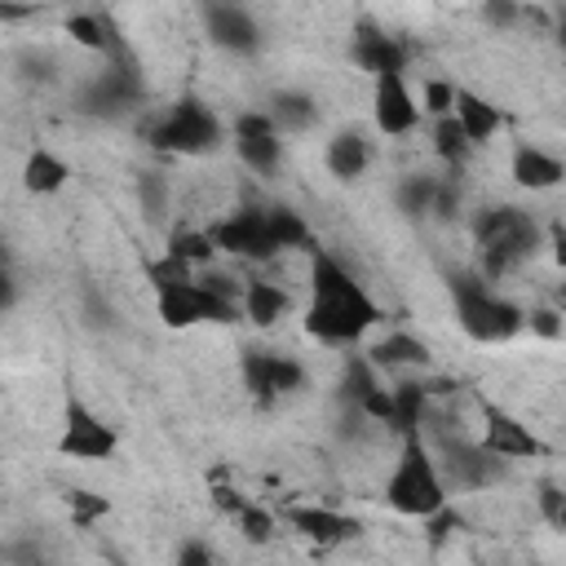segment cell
I'll use <instances>...</instances> for the list:
<instances>
[{"instance_id": "6da1fadb", "label": "cell", "mask_w": 566, "mask_h": 566, "mask_svg": "<svg viewBox=\"0 0 566 566\" xmlns=\"http://www.w3.org/2000/svg\"><path fill=\"white\" fill-rule=\"evenodd\" d=\"M371 323H376L371 296L340 270V261H332L327 252H314V301L305 314L310 336H318L327 345H349Z\"/></svg>"}, {"instance_id": "7a4b0ae2", "label": "cell", "mask_w": 566, "mask_h": 566, "mask_svg": "<svg viewBox=\"0 0 566 566\" xmlns=\"http://www.w3.org/2000/svg\"><path fill=\"white\" fill-rule=\"evenodd\" d=\"M473 239L482 248V279H500L513 265H522L526 256L539 252V226L531 212L500 203V208H482L473 221Z\"/></svg>"}, {"instance_id": "3957f363", "label": "cell", "mask_w": 566, "mask_h": 566, "mask_svg": "<svg viewBox=\"0 0 566 566\" xmlns=\"http://www.w3.org/2000/svg\"><path fill=\"white\" fill-rule=\"evenodd\" d=\"M385 500L407 517H429L447 504V486H442L433 451L424 447L420 433H402V451H398V464L385 482Z\"/></svg>"}, {"instance_id": "277c9868", "label": "cell", "mask_w": 566, "mask_h": 566, "mask_svg": "<svg viewBox=\"0 0 566 566\" xmlns=\"http://www.w3.org/2000/svg\"><path fill=\"white\" fill-rule=\"evenodd\" d=\"M424 447L433 451L447 495L451 491H486L509 473V460H500L491 447H482V438H464L460 429L433 433V438H424Z\"/></svg>"}, {"instance_id": "5b68a950", "label": "cell", "mask_w": 566, "mask_h": 566, "mask_svg": "<svg viewBox=\"0 0 566 566\" xmlns=\"http://www.w3.org/2000/svg\"><path fill=\"white\" fill-rule=\"evenodd\" d=\"M451 296H455V318L473 340H509L513 332H522V310L504 301L491 287V279L460 274L451 279Z\"/></svg>"}, {"instance_id": "8992f818", "label": "cell", "mask_w": 566, "mask_h": 566, "mask_svg": "<svg viewBox=\"0 0 566 566\" xmlns=\"http://www.w3.org/2000/svg\"><path fill=\"white\" fill-rule=\"evenodd\" d=\"M217 142H221V124L199 102H177L155 128V146L177 150V155H199V150H212Z\"/></svg>"}, {"instance_id": "52a82bcc", "label": "cell", "mask_w": 566, "mask_h": 566, "mask_svg": "<svg viewBox=\"0 0 566 566\" xmlns=\"http://www.w3.org/2000/svg\"><path fill=\"white\" fill-rule=\"evenodd\" d=\"M212 243H217L221 252L252 256V261H270L274 252H283L279 239H274V221H270V212H261V208H243V212H234L230 221L212 226Z\"/></svg>"}, {"instance_id": "ba28073f", "label": "cell", "mask_w": 566, "mask_h": 566, "mask_svg": "<svg viewBox=\"0 0 566 566\" xmlns=\"http://www.w3.org/2000/svg\"><path fill=\"white\" fill-rule=\"evenodd\" d=\"M243 380L252 389L256 402H274L283 394H296L305 385V367L292 354H274V349H248L243 354Z\"/></svg>"}, {"instance_id": "9c48e42d", "label": "cell", "mask_w": 566, "mask_h": 566, "mask_svg": "<svg viewBox=\"0 0 566 566\" xmlns=\"http://www.w3.org/2000/svg\"><path fill=\"white\" fill-rule=\"evenodd\" d=\"M371 115H376V128L385 137H402L420 124V106L402 80V71H376V97H371Z\"/></svg>"}, {"instance_id": "30bf717a", "label": "cell", "mask_w": 566, "mask_h": 566, "mask_svg": "<svg viewBox=\"0 0 566 566\" xmlns=\"http://www.w3.org/2000/svg\"><path fill=\"white\" fill-rule=\"evenodd\" d=\"M234 150H239V159H243L252 172L270 177V172L279 168V159H283V133L270 124L265 111H248V115H239V124H234Z\"/></svg>"}, {"instance_id": "8fae6325", "label": "cell", "mask_w": 566, "mask_h": 566, "mask_svg": "<svg viewBox=\"0 0 566 566\" xmlns=\"http://www.w3.org/2000/svg\"><path fill=\"white\" fill-rule=\"evenodd\" d=\"M66 455L75 460H111L115 455V433L84 407V402H66V416H62V442H57Z\"/></svg>"}, {"instance_id": "7c38bea8", "label": "cell", "mask_w": 566, "mask_h": 566, "mask_svg": "<svg viewBox=\"0 0 566 566\" xmlns=\"http://www.w3.org/2000/svg\"><path fill=\"white\" fill-rule=\"evenodd\" d=\"M203 27H208V40L226 53H256L261 49V27L243 4L212 0L208 13H203Z\"/></svg>"}, {"instance_id": "4fadbf2b", "label": "cell", "mask_w": 566, "mask_h": 566, "mask_svg": "<svg viewBox=\"0 0 566 566\" xmlns=\"http://www.w3.org/2000/svg\"><path fill=\"white\" fill-rule=\"evenodd\" d=\"M482 447H491L500 460H531V455L544 451L539 438L531 433V424H522V420H513L509 411H495V407H486Z\"/></svg>"}, {"instance_id": "5bb4252c", "label": "cell", "mask_w": 566, "mask_h": 566, "mask_svg": "<svg viewBox=\"0 0 566 566\" xmlns=\"http://www.w3.org/2000/svg\"><path fill=\"white\" fill-rule=\"evenodd\" d=\"M323 164H327V172H332L336 181H354V177H363L367 164H371V142H367L358 128H340V133L323 146Z\"/></svg>"}, {"instance_id": "9a60e30c", "label": "cell", "mask_w": 566, "mask_h": 566, "mask_svg": "<svg viewBox=\"0 0 566 566\" xmlns=\"http://www.w3.org/2000/svg\"><path fill=\"white\" fill-rule=\"evenodd\" d=\"M451 115H455V124L464 128L469 146H478V142H486V137L500 133V111H495L486 97H478L473 88H455V93H451Z\"/></svg>"}, {"instance_id": "2e32d148", "label": "cell", "mask_w": 566, "mask_h": 566, "mask_svg": "<svg viewBox=\"0 0 566 566\" xmlns=\"http://www.w3.org/2000/svg\"><path fill=\"white\" fill-rule=\"evenodd\" d=\"M265 115H270V124L283 137H296V133H310L318 124V102L310 93H301V88H283V93L270 97V111Z\"/></svg>"}, {"instance_id": "e0dca14e", "label": "cell", "mask_w": 566, "mask_h": 566, "mask_svg": "<svg viewBox=\"0 0 566 566\" xmlns=\"http://www.w3.org/2000/svg\"><path fill=\"white\" fill-rule=\"evenodd\" d=\"M287 310H292V296H287L279 283H265V279H248V283H243L239 314H248L256 327H274Z\"/></svg>"}, {"instance_id": "ac0fdd59", "label": "cell", "mask_w": 566, "mask_h": 566, "mask_svg": "<svg viewBox=\"0 0 566 566\" xmlns=\"http://www.w3.org/2000/svg\"><path fill=\"white\" fill-rule=\"evenodd\" d=\"M283 517H287V526H292L296 535H305V539H314V544H336V539H345V535L358 531L349 517H340V513H332V509H310V504L287 509Z\"/></svg>"}, {"instance_id": "d6986e66", "label": "cell", "mask_w": 566, "mask_h": 566, "mask_svg": "<svg viewBox=\"0 0 566 566\" xmlns=\"http://www.w3.org/2000/svg\"><path fill=\"white\" fill-rule=\"evenodd\" d=\"M562 177H566V168H562L557 155H548L539 146H517L513 150V181L517 186H526V190H553Z\"/></svg>"}, {"instance_id": "ffe728a7", "label": "cell", "mask_w": 566, "mask_h": 566, "mask_svg": "<svg viewBox=\"0 0 566 566\" xmlns=\"http://www.w3.org/2000/svg\"><path fill=\"white\" fill-rule=\"evenodd\" d=\"M367 363H371L376 371H407V367H424V363H429V349H424L416 336H407V332H389V336H380V340L371 345Z\"/></svg>"}, {"instance_id": "44dd1931", "label": "cell", "mask_w": 566, "mask_h": 566, "mask_svg": "<svg viewBox=\"0 0 566 566\" xmlns=\"http://www.w3.org/2000/svg\"><path fill=\"white\" fill-rule=\"evenodd\" d=\"M66 177H71V168H66V159L53 155V150H35V155H27V164H22V186H27L31 195H53V190L66 186Z\"/></svg>"}, {"instance_id": "7402d4cb", "label": "cell", "mask_w": 566, "mask_h": 566, "mask_svg": "<svg viewBox=\"0 0 566 566\" xmlns=\"http://www.w3.org/2000/svg\"><path fill=\"white\" fill-rule=\"evenodd\" d=\"M354 57L376 75V71H402V49L389 40V35H380V31H371V27H363V35H354Z\"/></svg>"}, {"instance_id": "603a6c76", "label": "cell", "mask_w": 566, "mask_h": 566, "mask_svg": "<svg viewBox=\"0 0 566 566\" xmlns=\"http://www.w3.org/2000/svg\"><path fill=\"white\" fill-rule=\"evenodd\" d=\"M433 195H438V177H429V172H411V177H402V181L394 186V203H398V212L411 217V221L433 212Z\"/></svg>"}, {"instance_id": "cb8c5ba5", "label": "cell", "mask_w": 566, "mask_h": 566, "mask_svg": "<svg viewBox=\"0 0 566 566\" xmlns=\"http://www.w3.org/2000/svg\"><path fill=\"white\" fill-rule=\"evenodd\" d=\"M433 150L455 168V164H464V155H469V137H464V128L455 124V115L447 111V115H433Z\"/></svg>"}, {"instance_id": "d4e9b609", "label": "cell", "mask_w": 566, "mask_h": 566, "mask_svg": "<svg viewBox=\"0 0 566 566\" xmlns=\"http://www.w3.org/2000/svg\"><path fill=\"white\" fill-rule=\"evenodd\" d=\"M212 252H217L212 230H177L172 248H168V256H177L181 265H203V261H212Z\"/></svg>"}, {"instance_id": "484cf974", "label": "cell", "mask_w": 566, "mask_h": 566, "mask_svg": "<svg viewBox=\"0 0 566 566\" xmlns=\"http://www.w3.org/2000/svg\"><path fill=\"white\" fill-rule=\"evenodd\" d=\"M137 208L146 221H159L168 212V177L164 172H137Z\"/></svg>"}, {"instance_id": "4316f807", "label": "cell", "mask_w": 566, "mask_h": 566, "mask_svg": "<svg viewBox=\"0 0 566 566\" xmlns=\"http://www.w3.org/2000/svg\"><path fill=\"white\" fill-rule=\"evenodd\" d=\"M522 327H531V332H535V336H544V340H562V332H566L562 310H553V305H539V310L522 314Z\"/></svg>"}, {"instance_id": "83f0119b", "label": "cell", "mask_w": 566, "mask_h": 566, "mask_svg": "<svg viewBox=\"0 0 566 566\" xmlns=\"http://www.w3.org/2000/svg\"><path fill=\"white\" fill-rule=\"evenodd\" d=\"M84 323H88L93 332H111V327H115V305H111L97 287L84 292Z\"/></svg>"}, {"instance_id": "f1b7e54d", "label": "cell", "mask_w": 566, "mask_h": 566, "mask_svg": "<svg viewBox=\"0 0 566 566\" xmlns=\"http://www.w3.org/2000/svg\"><path fill=\"white\" fill-rule=\"evenodd\" d=\"M234 517H239V526H243V535H248L252 544H265L270 531H274V517H270L265 509H256V504H243Z\"/></svg>"}, {"instance_id": "f546056e", "label": "cell", "mask_w": 566, "mask_h": 566, "mask_svg": "<svg viewBox=\"0 0 566 566\" xmlns=\"http://www.w3.org/2000/svg\"><path fill=\"white\" fill-rule=\"evenodd\" d=\"M482 22L495 31H509L522 22V4L517 0H482Z\"/></svg>"}, {"instance_id": "4dcf8cb0", "label": "cell", "mask_w": 566, "mask_h": 566, "mask_svg": "<svg viewBox=\"0 0 566 566\" xmlns=\"http://www.w3.org/2000/svg\"><path fill=\"white\" fill-rule=\"evenodd\" d=\"M66 504H71V517L80 526H88V522H97L106 513V495H93V491H71Z\"/></svg>"}, {"instance_id": "1f68e13d", "label": "cell", "mask_w": 566, "mask_h": 566, "mask_svg": "<svg viewBox=\"0 0 566 566\" xmlns=\"http://www.w3.org/2000/svg\"><path fill=\"white\" fill-rule=\"evenodd\" d=\"M535 504H539L544 522H553V526H562V522H566V495H562V486H557V482H539Z\"/></svg>"}, {"instance_id": "d6a6232c", "label": "cell", "mask_w": 566, "mask_h": 566, "mask_svg": "<svg viewBox=\"0 0 566 566\" xmlns=\"http://www.w3.org/2000/svg\"><path fill=\"white\" fill-rule=\"evenodd\" d=\"M66 31H71L80 44H88V49H106V27H102L97 18H71Z\"/></svg>"}, {"instance_id": "836d02e7", "label": "cell", "mask_w": 566, "mask_h": 566, "mask_svg": "<svg viewBox=\"0 0 566 566\" xmlns=\"http://www.w3.org/2000/svg\"><path fill=\"white\" fill-rule=\"evenodd\" d=\"M13 301H18V274H13V261H9V252L0 243V314L13 310Z\"/></svg>"}, {"instance_id": "e575fe53", "label": "cell", "mask_w": 566, "mask_h": 566, "mask_svg": "<svg viewBox=\"0 0 566 566\" xmlns=\"http://www.w3.org/2000/svg\"><path fill=\"white\" fill-rule=\"evenodd\" d=\"M451 93H455L451 84L429 80V84H424V111H429V115H447V111H451Z\"/></svg>"}, {"instance_id": "d590c367", "label": "cell", "mask_w": 566, "mask_h": 566, "mask_svg": "<svg viewBox=\"0 0 566 566\" xmlns=\"http://www.w3.org/2000/svg\"><path fill=\"white\" fill-rule=\"evenodd\" d=\"M217 553L208 548V544H199V539H190V544H181L177 548V566H208Z\"/></svg>"}]
</instances>
